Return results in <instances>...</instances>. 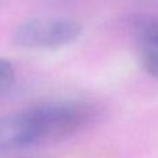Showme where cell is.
<instances>
[{
    "label": "cell",
    "instance_id": "cell-1",
    "mask_svg": "<svg viewBox=\"0 0 158 158\" xmlns=\"http://www.w3.org/2000/svg\"><path fill=\"white\" fill-rule=\"evenodd\" d=\"M96 104L81 100L44 103L0 117V151L63 142L100 121Z\"/></svg>",
    "mask_w": 158,
    "mask_h": 158
},
{
    "label": "cell",
    "instance_id": "cell-2",
    "mask_svg": "<svg viewBox=\"0 0 158 158\" xmlns=\"http://www.w3.org/2000/svg\"><path fill=\"white\" fill-rule=\"evenodd\" d=\"M82 35V25L68 17H35L14 31L17 46L35 50H56L72 44Z\"/></svg>",
    "mask_w": 158,
    "mask_h": 158
},
{
    "label": "cell",
    "instance_id": "cell-3",
    "mask_svg": "<svg viewBox=\"0 0 158 158\" xmlns=\"http://www.w3.org/2000/svg\"><path fill=\"white\" fill-rule=\"evenodd\" d=\"M139 47L144 69L158 78V22L147 25L142 31Z\"/></svg>",
    "mask_w": 158,
    "mask_h": 158
},
{
    "label": "cell",
    "instance_id": "cell-4",
    "mask_svg": "<svg viewBox=\"0 0 158 158\" xmlns=\"http://www.w3.org/2000/svg\"><path fill=\"white\" fill-rule=\"evenodd\" d=\"M15 71L10 61L0 58V96H3L14 83Z\"/></svg>",
    "mask_w": 158,
    "mask_h": 158
}]
</instances>
